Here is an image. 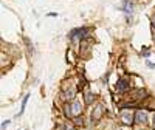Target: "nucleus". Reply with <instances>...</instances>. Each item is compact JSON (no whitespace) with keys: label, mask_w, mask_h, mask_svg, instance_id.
Returning <instances> with one entry per match:
<instances>
[{"label":"nucleus","mask_w":155,"mask_h":130,"mask_svg":"<svg viewBox=\"0 0 155 130\" xmlns=\"http://www.w3.org/2000/svg\"><path fill=\"white\" fill-rule=\"evenodd\" d=\"M93 101H95V99H93V95H92V93H87V95H85V102H87V104H92Z\"/></svg>","instance_id":"obj_9"},{"label":"nucleus","mask_w":155,"mask_h":130,"mask_svg":"<svg viewBox=\"0 0 155 130\" xmlns=\"http://www.w3.org/2000/svg\"><path fill=\"white\" fill-rule=\"evenodd\" d=\"M28 98H30V96L27 95V96H25V99L22 101V109H20V112H19V115H22V113H23V110H25V106H27V102H28Z\"/></svg>","instance_id":"obj_7"},{"label":"nucleus","mask_w":155,"mask_h":130,"mask_svg":"<svg viewBox=\"0 0 155 130\" xmlns=\"http://www.w3.org/2000/svg\"><path fill=\"white\" fill-rule=\"evenodd\" d=\"M101 115H102V106H96L95 112L92 113V121H98L101 118Z\"/></svg>","instance_id":"obj_6"},{"label":"nucleus","mask_w":155,"mask_h":130,"mask_svg":"<svg viewBox=\"0 0 155 130\" xmlns=\"http://www.w3.org/2000/svg\"><path fill=\"white\" fill-rule=\"evenodd\" d=\"M146 121H147V113H146V112L140 110V112L135 113V122H137V124H144Z\"/></svg>","instance_id":"obj_5"},{"label":"nucleus","mask_w":155,"mask_h":130,"mask_svg":"<svg viewBox=\"0 0 155 130\" xmlns=\"http://www.w3.org/2000/svg\"><path fill=\"white\" fill-rule=\"evenodd\" d=\"M87 33H88L87 28H78V30H73V31L70 33V39H71V41H74V39H84V37L87 36Z\"/></svg>","instance_id":"obj_3"},{"label":"nucleus","mask_w":155,"mask_h":130,"mask_svg":"<svg viewBox=\"0 0 155 130\" xmlns=\"http://www.w3.org/2000/svg\"><path fill=\"white\" fill-rule=\"evenodd\" d=\"M124 5H129V0H124ZM124 9H126V12H127V14H129V12L132 11V8H129V6H126Z\"/></svg>","instance_id":"obj_10"},{"label":"nucleus","mask_w":155,"mask_h":130,"mask_svg":"<svg viewBox=\"0 0 155 130\" xmlns=\"http://www.w3.org/2000/svg\"><path fill=\"white\" fill-rule=\"evenodd\" d=\"M58 130H74V128H73L71 124H64V125H61Z\"/></svg>","instance_id":"obj_8"},{"label":"nucleus","mask_w":155,"mask_h":130,"mask_svg":"<svg viewBox=\"0 0 155 130\" xmlns=\"http://www.w3.org/2000/svg\"><path fill=\"white\" fill-rule=\"evenodd\" d=\"M8 124H9V121H5V122H3V124H2V128H5V127H6V125H8Z\"/></svg>","instance_id":"obj_12"},{"label":"nucleus","mask_w":155,"mask_h":130,"mask_svg":"<svg viewBox=\"0 0 155 130\" xmlns=\"http://www.w3.org/2000/svg\"><path fill=\"white\" fill-rule=\"evenodd\" d=\"M74 122H76V124H82V119H79V118H76V119H74Z\"/></svg>","instance_id":"obj_11"},{"label":"nucleus","mask_w":155,"mask_h":130,"mask_svg":"<svg viewBox=\"0 0 155 130\" xmlns=\"http://www.w3.org/2000/svg\"><path fill=\"white\" fill-rule=\"evenodd\" d=\"M121 121L126 125H130L132 122H135V116H134V113L130 110H123L121 112Z\"/></svg>","instance_id":"obj_2"},{"label":"nucleus","mask_w":155,"mask_h":130,"mask_svg":"<svg viewBox=\"0 0 155 130\" xmlns=\"http://www.w3.org/2000/svg\"><path fill=\"white\" fill-rule=\"evenodd\" d=\"M130 88V82H129L127 79H118V82H116V90L118 92H121V93H124V92H127V90Z\"/></svg>","instance_id":"obj_4"},{"label":"nucleus","mask_w":155,"mask_h":130,"mask_svg":"<svg viewBox=\"0 0 155 130\" xmlns=\"http://www.w3.org/2000/svg\"><path fill=\"white\" fill-rule=\"evenodd\" d=\"M153 128H155V115H153Z\"/></svg>","instance_id":"obj_13"},{"label":"nucleus","mask_w":155,"mask_h":130,"mask_svg":"<svg viewBox=\"0 0 155 130\" xmlns=\"http://www.w3.org/2000/svg\"><path fill=\"white\" fill-rule=\"evenodd\" d=\"M81 113H82V104L78 99H74L70 106L65 107V115L68 118H76V116H79Z\"/></svg>","instance_id":"obj_1"}]
</instances>
